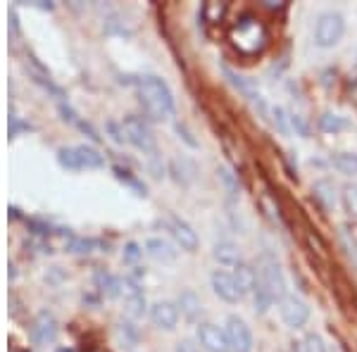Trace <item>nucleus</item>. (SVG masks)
<instances>
[{
	"mask_svg": "<svg viewBox=\"0 0 357 352\" xmlns=\"http://www.w3.org/2000/svg\"><path fill=\"white\" fill-rule=\"evenodd\" d=\"M271 303H274V298H271V295H269V290L264 288L262 284H258V288H255V293H253L255 312H258V314H264V312H269Z\"/></svg>",
	"mask_w": 357,
	"mask_h": 352,
	"instance_id": "cd10ccee",
	"label": "nucleus"
},
{
	"mask_svg": "<svg viewBox=\"0 0 357 352\" xmlns=\"http://www.w3.org/2000/svg\"><path fill=\"white\" fill-rule=\"evenodd\" d=\"M177 307H179V314L184 316L188 324H198L200 316H203V300H200L198 293H193L190 288L181 290L179 298H177Z\"/></svg>",
	"mask_w": 357,
	"mask_h": 352,
	"instance_id": "2eb2a0df",
	"label": "nucleus"
},
{
	"mask_svg": "<svg viewBox=\"0 0 357 352\" xmlns=\"http://www.w3.org/2000/svg\"><path fill=\"white\" fill-rule=\"evenodd\" d=\"M258 274H260V284L269 290V295L274 300H284L286 295V276H284V269H281L279 260L274 255L264 253L262 257L258 260Z\"/></svg>",
	"mask_w": 357,
	"mask_h": 352,
	"instance_id": "20e7f679",
	"label": "nucleus"
},
{
	"mask_svg": "<svg viewBox=\"0 0 357 352\" xmlns=\"http://www.w3.org/2000/svg\"><path fill=\"white\" fill-rule=\"evenodd\" d=\"M177 134H179V138H184L186 143L190 145V148H198V140H195L193 136H190V131L184 127V124H177Z\"/></svg>",
	"mask_w": 357,
	"mask_h": 352,
	"instance_id": "72a5a7b5",
	"label": "nucleus"
},
{
	"mask_svg": "<svg viewBox=\"0 0 357 352\" xmlns=\"http://www.w3.org/2000/svg\"><path fill=\"white\" fill-rule=\"evenodd\" d=\"M229 41L234 50L243 58H258L264 53L269 43V32L258 17H243L238 24H234L229 32Z\"/></svg>",
	"mask_w": 357,
	"mask_h": 352,
	"instance_id": "f03ea898",
	"label": "nucleus"
},
{
	"mask_svg": "<svg viewBox=\"0 0 357 352\" xmlns=\"http://www.w3.org/2000/svg\"><path fill=\"white\" fill-rule=\"evenodd\" d=\"M108 131L112 134V140L114 143H124V134H122V124H114V122H108Z\"/></svg>",
	"mask_w": 357,
	"mask_h": 352,
	"instance_id": "c9c22d12",
	"label": "nucleus"
},
{
	"mask_svg": "<svg viewBox=\"0 0 357 352\" xmlns=\"http://www.w3.org/2000/svg\"><path fill=\"white\" fill-rule=\"evenodd\" d=\"M210 284H212L214 295H217L219 300H224V303L236 305V303L243 300V290H241V286L236 284V279H234L231 271L214 269L212 274H210Z\"/></svg>",
	"mask_w": 357,
	"mask_h": 352,
	"instance_id": "1a4fd4ad",
	"label": "nucleus"
},
{
	"mask_svg": "<svg viewBox=\"0 0 357 352\" xmlns=\"http://www.w3.org/2000/svg\"><path fill=\"white\" fill-rule=\"evenodd\" d=\"M95 284H98L100 293L108 295V298H117L119 293H122V281L114 279L112 274H108V271H95Z\"/></svg>",
	"mask_w": 357,
	"mask_h": 352,
	"instance_id": "aec40b11",
	"label": "nucleus"
},
{
	"mask_svg": "<svg viewBox=\"0 0 357 352\" xmlns=\"http://www.w3.org/2000/svg\"><path fill=\"white\" fill-rule=\"evenodd\" d=\"M122 134L124 140L132 143L134 148L143 150V153H155V136L150 124L145 122L143 117H136V114H129V117L122 119Z\"/></svg>",
	"mask_w": 357,
	"mask_h": 352,
	"instance_id": "423d86ee",
	"label": "nucleus"
},
{
	"mask_svg": "<svg viewBox=\"0 0 357 352\" xmlns=\"http://www.w3.org/2000/svg\"><path fill=\"white\" fill-rule=\"evenodd\" d=\"M226 12H229V5L217 3V0H210V3H205L203 10H200V14H203V19L208 24H222Z\"/></svg>",
	"mask_w": 357,
	"mask_h": 352,
	"instance_id": "412c9836",
	"label": "nucleus"
},
{
	"mask_svg": "<svg viewBox=\"0 0 357 352\" xmlns=\"http://www.w3.org/2000/svg\"><path fill=\"white\" fill-rule=\"evenodd\" d=\"M162 226L169 231V236L177 240V245L181 250H186V253H195V250H198L200 238L193 231V226H190L186 219L177 217V214H167V217L162 219Z\"/></svg>",
	"mask_w": 357,
	"mask_h": 352,
	"instance_id": "0eeeda50",
	"label": "nucleus"
},
{
	"mask_svg": "<svg viewBox=\"0 0 357 352\" xmlns=\"http://www.w3.org/2000/svg\"><path fill=\"white\" fill-rule=\"evenodd\" d=\"M195 338H198V345L203 348V352H231L224 329L214 324H200L198 331H195Z\"/></svg>",
	"mask_w": 357,
	"mask_h": 352,
	"instance_id": "f8f14e48",
	"label": "nucleus"
},
{
	"mask_svg": "<svg viewBox=\"0 0 357 352\" xmlns=\"http://www.w3.org/2000/svg\"><path fill=\"white\" fill-rule=\"evenodd\" d=\"M124 260L127 262H138V257L143 255V250H140V245L138 243H134V240H129L127 245H124Z\"/></svg>",
	"mask_w": 357,
	"mask_h": 352,
	"instance_id": "473e14b6",
	"label": "nucleus"
},
{
	"mask_svg": "<svg viewBox=\"0 0 357 352\" xmlns=\"http://www.w3.org/2000/svg\"><path fill=\"white\" fill-rule=\"evenodd\" d=\"M58 162L69 172H82V169H100L105 158L90 145H77V148H60Z\"/></svg>",
	"mask_w": 357,
	"mask_h": 352,
	"instance_id": "7ed1b4c3",
	"label": "nucleus"
},
{
	"mask_svg": "<svg viewBox=\"0 0 357 352\" xmlns=\"http://www.w3.org/2000/svg\"><path fill=\"white\" fill-rule=\"evenodd\" d=\"M271 114H274V124L279 127V131H281V134H288V131H291V129H288L291 117H286L284 108H274V110H271Z\"/></svg>",
	"mask_w": 357,
	"mask_h": 352,
	"instance_id": "2f4dec72",
	"label": "nucleus"
},
{
	"mask_svg": "<svg viewBox=\"0 0 357 352\" xmlns=\"http://www.w3.org/2000/svg\"><path fill=\"white\" fill-rule=\"evenodd\" d=\"M348 127V122H345L343 117H338V114H321L319 117V129L326 134H336V131H343V129Z\"/></svg>",
	"mask_w": 357,
	"mask_h": 352,
	"instance_id": "bb28decb",
	"label": "nucleus"
},
{
	"mask_svg": "<svg viewBox=\"0 0 357 352\" xmlns=\"http://www.w3.org/2000/svg\"><path fill=\"white\" fill-rule=\"evenodd\" d=\"M224 334L226 340H229L231 352H253V331H250V326L241 316L231 314L226 319Z\"/></svg>",
	"mask_w": 357,
	"mask_h": 352,
	"instance_id": "6e6552de",
	"label": "nucleus"
},
{
	"mask_svg": "<svg viewBox=\"0 0 357 352\" xmlns=\"http://www.w3.org/2000/svg\"><path fill=\"white\" fill-rule=\"evenodd\" d=\"M312 190H315V198L319 200L326 210H331L336 205V193H334V184H331V181H326V179L317 181Z\"/></svg>",
	"mask_w": 357,
	"mask_h": 352,
	"instance_id": "4be33fe9",
	"label": "nucleus"
},
{
	"mask_svg": "<svg viewBox=\"0 0 357 352\" xmlns=\"http://www.w3.org/2000/svg\"><path fill=\"white\" fill-rule=\"evenodd\" d=\"M136 90H138V100L143 105V110L153 119H167L174 114V93L167 86V81H162L160 77H140L136 81Z\"/></svg>",
	"mask_w": 357,
	"mask_h": 352,
	"instance_id": "f257e3e1",
	"label": "nucleus"
},
{
	"mask_svg": "<svg viewBox=\"0 0 357 352\" xmlns=\"http://www.w3.org/2000/svg\"><path fill=\"white\" fill-rule=\"evenodd\" d=\"M10 352H27V350H22L17 343H12V345H10Z\"/></svg>",
	"mask_w": 357,
	"mask_h": 352,
	"instance_id": "58836bf2",
	"label": "nucleus"
},
{
	"mask_svg": "<svg viewBox=\"0 0 357 352\" xmlns=\"http://www.w3.org/2000/svg\"><path fill=\"white\" fill-rule=\"evenodd\" d=\"M341 200H343L345 212H348L353 219H357V186H355V184H348V186H345V188H343V195H341Z\"/></svg>",
	"mask_w": 357,
	"mask_h": 352,
	"instance_id": "c85d7f7f",
	"label": "nucleus"
},
{
	"mask_svg": "<svg viewBox=\"0 0 357 352\" xmlns=\"http://www.w3.org/2000/svg\"><path fill=\"white\" fill-rule=\"evenodd\" d=\"M212 257L217 260V262L222 266H231V269H234L236 264L243 262L238 245H236L234 240H217V243H214V248H212Z\"/></svg>",
	"mask_w": 357,
	"mask_h": 352,
	"instance_id": "f3484780",
	"label": "nucleus"
},
{
	"mask_svg": "<svg viewBox=\"0 0 357 352\" xmlns=\"http://www.w3.org/2000/svg\"><path fill=\"white\" fill-rule=\"evenodd\" d=\"M224 74H226V77H229V81L234 84V86L238 88L241 93L245 95V98L253 100V103H258L260 108H262V98H260V93H255L253 86H250L248 81H243V77H238V74H234V72H231V69H226V67H224Z\"/></svg>",
	"mask_w": 357,
	"mask_h": 352,
	"instance_id": "a878e982",
	"label": "nucleus"
},
{
	"mask_svg": "<svg viewBox=\"0 0 357 352\" xmlns=\"http://www.w3.org/2000/svg\"><path fill=\"white\" fill-rule=\"evenodd\" d=\"M114 174H117V179H119V181H124V184H127V186H132V188L136 190V195H145V186H143V184H138V181H136L129 172H122V169H119V167H114Z\"/></svg>",
	"mask_w": 357,
	"mask_h": 352,
	"instance_id": "7c9ffc66",
	"label": "nucleus"
},
{
	"mask_svg": "<svg viewBox=\"0 0 357 352\" xmlns=\"http://www.w3.org/2000/svg\"><path fill=\"white\" fill-rule=\"evenodd\" d=\"M24 129H29L27 124H22V122H17V119L12 117V127H10V136H17L19 131H24Z\"/></svg>",
	"mask_w": 357,
	"mask_h": 352,
	"instance_id": "4c0bfd02",
	"label": "nucleus"
},
{
	"mask_svg": "<svg viewBox=\"0 0 357 352\" xmlns=\"http://www.w3.org/2000/svg\"><path fill=\"white\" fill-rule=\"evenodd\" d=\"M298 348H300V352H326L324 340H321L317 334H308V336H305L303 343H300Z\"/></svg>",
	"mask_w": 357,
	"mask_h": 352,
	"instance_id": "c756f323",
	"label": "nucleus"
},
{
	"mask_svg": "<svg viewBox=\"0 0 357 352\" xmlns=\"http://www.w3.org/2000/svg\"><path fill=\"white\" fill-rule=\"evenodd\" d=\"M291 127L298 129L300 136H308V124H305L303 117H298V114H293V117H291Z\"/></svg>",
	"mask_w": 357,
	"mask_h": 352,
	"instance_id": "e433bc0d",
	"label": "nucleus"
},
{
	"mask_svg": "<svg viewBox=\"0 0 357 352\" xmlns=\"http://www.w3.org/2000/svg\"><path fill=\"white\" fill-rule=\"evenodd\" d=\"M119 338H122V343L127 345V348H136L140 340V334H138V326L134 324L132 319H124L119 321V329H117Z\"/></svg>",
	"mask_w": 357,
	"mask_h": 352,
	"instance_id": "393cba45",
	"label": "nucleus"
},
{
	"mask_svg": "<svg viewBox=\"0 0 357 352\" xmlns=\"http://www.w3.org/2000/svg\"><path fill=\"white\" fill-rule=\"evenodd\" d=\"M179 307L177 303H169V300H158V303L150 307V321L158 326L160 331H174L179 324Z\"/></svg>",
	"mask_w": 357,
	"mask_h": 352,
	"instance_id": "4468645a",
	"label": "nucleus"
},
{
	"mask_svg": "<svg viewBox=\"0 0 357 352\" xmlns=\"http://www.w3.org/2000/svg\"><path fill=\"white\" fill-rule=\"evenodd\" d=\"M122 295H124V312H127L129 319H138L145 312V295L140 290V284L134 276H127L122 281Z\"/></svg>",
	"mask_w": 357,
	"mask_h": 352,
	"instance_id": "9b49d317",
	"label": "nucleus"
},
{
	"mask_svg": "<svg viewBox=\"0 0 357 352\" xmlns=\"http://www.w3.org/2000/svg\"><path fill=\"white\" fill-rule=\"evenodd\" d=\"M217 179H219V184L224 186V190L231 195V198H238V193H241V181H238V176L231 172L229 167H217Z\"/></svg>",
	"mask_w": 357,
	"mask_h": 352,
	"instance_id": "b1692460",
	"label": "nucleus"
},
{
	"mask_svg": "<svg viewBox=\"0 0 357 352\" xmlns=\"http://www.w3.org/2000/svg\"><path fill=\"white\" fill-rule=\"evenodd\" d=\"M203 348L200 345H195L193 340H179L177 348H174V352H200Z\"/></svg>",
	"mask_w": 357,
	"mask_h": 352,
	"instance_id": "f704fd0d",
	"label": "nucleus"
},
{
	"mask_svg": "<svg viewBox=\"0 0 357 352\" xmlns=\"http://www.w3.org/2000/svg\"><path fill=\"white\" fill-rule=\"evenodd\" d=\"M234 279H236V284L241 286V290H243V295H253L255 293V288H258V284H260V274H258V266H253V264H248V262H241V264H236L234 266Z\"/></svg>",
	"mask_w": 357,
	"mask_h": 352,
	"instance_id": "dca6fc26",
	"label": "nucleus"
},
{
	"mask_svg": "<svg viewBox=\"0 0 357 352\" xmlns=\"http://www.w3.org/2000/svg\"><path fill=\"white\" fill-rule=\"evenodd\" d=\"M143 250L153 260H158V262H172V260L177 257V250H174V245L169 243V240L160 238V236H153V238L145 240Z\"/></svg>",
	"mask_w": 357,
	"mask_h": 352,
	"instance_id": "a211bd4d",
	"label": "nucleus"
},
{
	"mask_svg": "<svg viewBox=\"0 0 357 352\" xmlns=\"http://www.w3.org/2000/svg\"><path fill=\"white\" fill-rule=\"evenodd\" d=\"M169 174H172V179L177 181V184L188 186L190 181L195 179V167H193V162H190V160L177 158V160H172V162H169Z\"/></svg>",
	"mask_w": 357,
	"mask_h": 352,
	"instance_id": "6ab92c4d",
	"label": "nucleus"
},
{
	"mask_svg": "<svg viewBox=\"0 0 357 352\" xmlns=\"http://www.w3.org/2000/svg\"><path fill=\"white\" fill-rule=\"evenodd\" d=\"M55 336H58V319H55L53 312L48 310H41L36 314V319H34L32 324V338L36 345H48L55 340Z\"/></svg>",
	"mask_w": 357,
	"mask_h": 352,
	"instance_id": "ddd939ff",
	"label": "nucleus"
},
{
	"mask_svg": "<svg viewBox=\"0 0 357 352\" xmlns=\"http://www.w3.org/2000/svg\"><path fill=\"white\" fill-rule=\"evenodd\" d=\"M345 34V19L341 12L336 10H329V12L319 14L315 24V43L319 48H334V45L341 43Z\"/></svg>",
	"mask_w": 357,
	"mask_h": 352,
	"instance_id": "39448f33",
	"label": "nucleus"
},
{
	"mask_svg": "<svg viewBox=\"0 0 357 352\" xmlns=\"http://www.w3.org/2000/svg\"><path fill=\"white\" fill-rule=\"evenodd\" d=\"M279 312H281V319L288 329H303L310 319V307L303 298L298 295H286L284 300L279 303Z\"/></svg>",
	"mask_w": 357,
	"mask_h": 352,
	"instance_id": "9d476101",
	"label": "nucleus"
},
{
	"mask_svg": "<svg viewBox=\"0 0 357 352\" xmlns=\"http://www.w3.org/2000/svg\"><path fill=\"white\" fill-rule=\"evenodd\" d=\"M331 164L345 176H357V155L353 153H338L331 158Z\"/></svg>",
	"mask_w": 357,
	"mask_h": 352,
	"instance_id": "5701e85b",
	"label": "nucleus"
}]
</instances>
